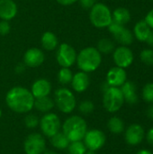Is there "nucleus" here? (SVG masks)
Returning <instances> with one entry per match:
<instances>
[{"label": "nucleus", "instance_id": "obj_43", "mask_svg": "<svg viewBox=\"0 0 153 154\" xmlns=\"http://www.w3.org/2000/svg\"><path fill=\"white\" fill-rule=\"evenodd\" d=\"M1 116H2V110H1V108H0V118H1Z\"/></svg>", "mask_w": 153, "mask_h": 154}, {"label": "nucleus", "instance_id": "obj_40", "mask_svg": "<svg viewBox=\"0 0 153 154\" xmlns=\"http://www.w3.org/2000/svg\"><path fill=\"white\" fill-rule=\"evenodd\" d=\"M136 154H152L150 151L148 150H142V151H139Z\"/></svg>", "mask_w": 153, "mask_h": 154}, {"label": "nucleus", "instance_id": "obj_16", "mask_svg": "<svg viewBox=\"0 0 153 154\" xmlns=\"http://www.w3.org/2000/svg\"><path fill=\"white\" fill-rule=\"evenodd\" d=\"M31 92L34 98L48 97L51 92V84L46 79H36L32 85Z\"/></svg>", "mask_w": 153, "mask_h": 154}, {"label": "nucleus", "instance_id": "obj_26", "mask_svg": "<svg viewBox=\"0 0 153 154\" xmlns=\"http://www.w3.org/2000/svg\"><path fill=\"white\" fill-rule=\"evenodd\" d=\"M96 49L101 54H109L115 49V42L109 38H103L98 41Z\"/></svg>", "mask_w": 153, "mask_h": 154}, {"label": "nucleus", "instance_id": "obj_25", "mask_svg": "<svg viewBox=\"0 0 153 154\" xmlns=\"http://www.w3.org/2000/svg\"><path fill=\"white\" fill-rule=\"evenodd\" d=\"M107 127L109 131L115 134H122L124 130V123L118 116H113L109 119L107 123Z\"/></svg>", "mask_w": 153, "mask_h": 154}, {"label": "nucleus", "instance_id": "obj_41", "mask_svg": "<svg viewBox=\"0 0 153 154\" xmlns=\"http://www.w3.org/2000/svg\"><path fill=\"white\" fill-rule=\"evenodd\" d=\"M42 154H58L56 152H54V151H45Z\"/></svg>", "mask_w": 153, "mask_h": 154}, {"label": "nucleus", "instance_id": "obj_10", "mask_svg": "<svg viewBox=\"0 0 153 154\" xmlns=\"http://www.w3.org/2000/svg\"><path fill=\"white\" fill-rule=\"evenodd\" d=\"M56 60L61 68H70L77 60L76 50L69 43H61L58 47Z\"/></svg>", "mask_w": 153, "mask_h": 154}, {"label": "nucleus", "instance_id": "obj_9", "mask_svg": "<svg viewBox=\"0 0 153 154\" xmlns=\"http://www.w3.org/2000/svg\"><path fill=\"white\" fill-rule=\"evenodd\" d=\"M23 150L26 154H42L46 151L44 136L39 133L30 134L24 140Z\"/></svg>", "mask_w": 153, "mask_h": 154}, {"label": "nucleus", "instance_id": "obj_22", "mask_svg": "<svg viewBox=\"0 0 153 154\" xmlns=\"http://www.w3.org/2000/svg\"><path fill=\"white\" fill-rule=\"evenodd\" d=\"M112 18L113 22L115 23L122 25H126L131 21L132 16L130 11L127 8L119 6L112 12Z\"/></svg>", "mask_w": 153, "mask_h": 154}, {"label": "nucleus", "instance_id": "obj_17", "mask_svg": "<svg viewBox=\"0 0 153 154\" xmlns=\"http://www.w3.org/2000/svg\"><path fill=\"white\" fill-rule=\"evenodd\" d=\"M70 84L75 92L83 93L89 87V84H90L89 76L87 73L80 70V71L73 74V78H72Z\"/></svg>", "mask_w": 153, "mask_h": 154}, {"label": "nucleus", "instance_id": "obj_1", "mask_svg": "<svg viewBox=\"0 0 153 154\" xmlns=\"http://www.w3.org/2000/svg\"><path fill=\"white\" fill-rule=\"evenodd\" d=\"M34 100L31 90L23 87H14L5 95V103L10 110L16 114H27L34 106Z\"/></svg>", "mask_w": 153, "mask_h": 154}, {"label": "nucleus", "instance_id": "obj_20", "mask_svg": "<svg viewBox=\"0 0 153 154\" xmlns=\"http://www.w3.org/2000/svg\"><path fill=\"white\" fill-rule=\"evenodd\" d=\"M124 102L130 105H134L138 102V95L136 91V87L132 81H126L121 88Z\"/></svg>", "mask_w": 153, "mask_h": 154}, {"label": "nucleus", "instance_id": "obj_7", "mask_svg": "<svg viewBox=\"0 0 153 154\" xmlns=\"http://www.w3.org/2000/svg\"><path fill=\"white\" fill-rule=\"evenodd\" d=\"M39 126L43 136L50 138L61 130V122L58 115L54 113H46L40 119Z\"/></svg>", "mask_w": 153, "mask_h": 154}, {"label": "nucleus", "instance_id": "obj_18", "mask_svg": "<svg viewBox=\"0 0 153 154\" xmlns=\"http://www.w3.org/2000/svg\"><path fill=\"white\" fill-rule=\"evenodd\" d=\"M17 14V5L14 0H0V19L10 21Z\"/></svg>", "mask_w": 153, "mask_h": 154}, {"label": "nucleus", "instance_id": "obj_42", "mask_svg": "<svg viewBox=\"0 0 153 154\" xmlns=\"http://www.w3.org/2000/svg\"><path fill=\"white\" fill-rule=\"evenodd\" d=\"M85 154H96V152L95 151H91V150H87Z\"/></svg>", "mask_w": 153, "mask_h": 154}, {"label": "nucleus", "instance_id": "obj_11", "mask_svg": "<svg viewBox=\"0 0 153 154\" xmlns=\"http://www.w3.org/2000/svg\"><path fill=\"white\" fill-rule=\"evenodd\" d=\"M113 60L115 66L123 69L129 68L134 61V55L129 46L120 45L114 50Z\"/></svg>", "mask_w": 153, "mask_h": 154}, {"label": "nucleus", "instance_id": "obj_13", "mask_svg": "<svg viewBox=\"0 0 153 154\" xmlns=\"http://www.w3.org/2000/svg\"><path fill=\"white\" fill-rule=\"evenodd\" d=\"M106 83L109 87L121 88L127 81V73L125 69L115 66L111 68L106 74Z\"/></svg>", "mask_w": 153, "mask_h": 154}, {"label": "nucleus", "instance_id": "obj_31", "mask_svg": "<svg viewBox=\"0 0 153 154\" xmlns=\"http://www.w3.org/2000/svg\"><path fill=\"white\" fill-rule=\"evenodd\" d=\"M142 98L149 104H153V82L147 83L142 88Z\"/></svg>", "mask_w": 153, "mask_h": 154}, {"label": "nucleus", "instance_id": "obj_14", "mask_svg": "<svg viewBox=\"0 0 153 154\" xmlns=\"http://www.w3.org/2000/svg\"><path fill=\"white\" fill-rule=\"evenodd\" d=\"M45 60L44 53L38 48H30L23 54V64L30 68L40 67Z\"/></svg>", "mask_w": 153, "mask_h": 154}, {"label": "nucleus", "instance_id": "obj_44", "mask_svg": "<svg viewBox=\"0 0 153 154\" xmlns=\"http://www.w3.org/2000/svg\"><path fill=\"white\" fill-rule=\"evenodd\" d=\"M150 1H153V0H150Z\"/></svg>", "mask_w": 153, "mask_h": 154}, {"label": "nucleus", "instance_id": "obj_15", "mask_svg": "<svg viewBox=\"0 0 153 154\" xmlns=\"http://www.w3.org/2000/svg\"><path fill=\"white\" fill-rule=\"evenodd\" d=\"M144 135L145 133L142 126L138 124H133L126 129L124 138L128 144L138 145L142 142Z\"/></svg>", "mask_w": 153, "mask_h": 154}, {"label": "nucleus", "instance_id": "obj_21", "mask_svg": "<svg viewBox=\"0 0 153 154\" xmlns=\"http://www.w3.org/2000/svg\"><path fill=\"white\" fill-rule=\"evenodd\" d=\"M41 44L43 50L50 51H54L59 46V40L52 32H45L41 38Z\"/></svg>", "mask_w": 153, "mask_h": 154}, {"label": "nucleus", "instance_id": "obj_3", "mask_svg": "<svg viewBox=\"0 0 153 154\" xmlns=\"http://www.w3.org/2000/svg\"><path fill=\"white\" fill-rule=\"evenodd\" d=\"M61 132L66 135L70 143L82 141L87 132V125L85 119L81 116H71L61 125Z\"/></svg>", "mask_w": 153, "mask_h": 154}, {"label": "nucleus", "instance_id": "obj_38", "mask_svg": "<svg viewBox=\"0 0 153 154\" xmlns=\"http://www.w3.org/2000/svg\"><path fill=\"white\" fill-rule=\"evenodd\" d=\"M146 43H147L151 48H152L153 49V30L151 31V33H150V35H149L147 41H146Z\"/></svg>", "mask_w": 153, "mask_h": 154}, {"label": "nucleus", "instance_id": "obj_32", "mask_svg": "<svg viewBox=\"0 0 153 154\" xmlns=\"http://www.w3.org/2000/svg\"><path fill=\"white\" fill-rule=\"evenodd\" d=\"M40 119L37 116L33 114H29L24 118V125L28 129H34L39 125Z\"/></svg>", "mask_w": 153, "mask_h": 154}, {"label": "nucleus", "instance_id": "obj_23", "mask_svg": "<svg viewBox=\"0 0 153 154\" xmlns=\"http://www.w3.org/2000/svg\"><path fill=\"white\" fill-rule=\"evenodd\" d=\"M54 106H55L54 100L49 96L40 98H35L34 100L33 108H35L40 113H43V114L50 113L54 108Z\"/></svg>", "mask_w": 153, "mask_h": 154}, {"label": "nucleus", "instance_id": "obj_30", "mask_svg": "<svg viewBox=\"0 0 153 154\" xmlns=\"http://www.w3.org/2000/svg\"><path fill=\"white\" fill-rule=\"evenodd\" d=\"M140 59L147 66H153V49L147 48L143 49L140 52Z\"/></svg>", "mask_w": 153, "mask_h": 154}, {"label": "nucleus", "instance_id": "obj_36", "mask_svg": "<svg viewBox=\"0 0 153 154\" xmlns=\"http://www.w3.org/2000/svg\"><path fill=\"white\" fill-rule=\"evenodd\" d=\"M56 1H57L60 5L67 6V5H73V4L77 3L78 0H56Z\"/></svg>", "mask_w": 153, "mask_h": 154}, {"label": "nucleus", "instance_id": "obj_5", "mask_svg": "<svg viewBox=\"0 0 153 154\" xmlns=\"http://www.w3.org/2000/svg\"><path fill=\"white\" fill-rule=\"evenodd\" d=\"M55 106L63 114H71L77 106V100L73 92L67 88H60L54 93Z\"/></svg>", "mask_w": 153, "mask_h": 154}, {"label": "nucleus", "instance_id": "obj_24", "mask_svg": "<svg viewBox=\"0 0 153 154\" xmlns=\"http://www.w3.org/2000/svg\"><path fill=\"white\" fill-rule=\"evenodd\" d=\"M50 139V144L52 145V147L57 150H60V151L67 150V148L70 143L69 141V139L66 137V135L61 131L57 133L53 136H51Z\"/></svg>", "mask_w": 153, "mask_h": 154}, {"label": "nucleus", "instance_id": "obj_29", "mask_svg": "<svg viewBox=\"0 0 153 154\" xmlns=\"http://www.w3.org/2000/svg\"><path fill=\"white\" fill-rule=\"evenodd\" d=\"M78 111L82 114V115H90L94 112L95 110V105L92 101L90 100H83L81 101L78 106Z\"/></svg>", "mask_w": 153, "mask_h": 154}, {"label": "nucleus", "instance_id": "obj_4", "mask_svg": "<svg viewBox=\"0 0 153 154\" xmlns=\"http://www.w3.org/2000/svg\"><path fill=\"white\" fill-rule=\"evenodd\" d=\"M89 20L96 28H107L113 21L112 11L106 4L96 3L89 10Z\"/></svg>", "mask_w": 153, "mask_h": 154}, {"label": "nucleus", "instance_id": "obj_2", "mask_svg": "<svg viewBox=\"0 0 153 154\" xmlns=\"http://www.w3.org/2000/svg\"><path fill=\"white\" fill-rule=\"evenodd\" d=\"M78 68L86 73L96 70L102 63V54L95 47H86L77 54Z\"/></svg>", "mask_w": 153, "mask_h": 154}, {"label": "nucleus", "instance_id": "obj_33", "mask_svg": "<svg viewBox=\"0 0 153 154\" xmlns=\"http://www.w3.org/2000/svg\"><path fill=\"white\" fill-rule=\"evenodd\" d=\"M10 29H11V25L8 21H5V20L0 21V35L1 36H5L8 34L10 32Z\"/></svg>", "mask_w": 153, "mask_h": 154}, {"label": "nucleus", "instance_id": "obj_6", "mask_svg": "<svg viewBox=\"0 0 153 154\" xmlns=\"http://www.w3.org/2000/svg\"><path fill=\"white\" fill-rule=\"evenodd\" d=\"M124 98L120 88L109 87L104 91L103 106L109 113H115L119 111L124 106Z\"/></svg>", "mask_w": 153, "mask_h": 154}, {"label": "nucleus", "instance_id": "obj_19", "mask_svg": "<svg viewBox=\"0 0 153 154\" xmlns=\"http://www.w3.org/2000/svg\"><path fill=\"white\" fill-rule=\"evenodd\" d=\"M151 27L146 23V22L144 20H140L138 21L134 26H133V33L134 38L141 42H146L150 33H151Z\"/></svg>", "mask_w": 153, "mask_h": 154}, {"label": "nucleus", "instance_id": "obj_28", "mask_svg": "<svg viewBox=\"0 0 153 154\" xmlns=\"http://www.w3.org/2000/svg\"><path fill=\"white\" fill-rule=\"evenodd\" d=\"M87 151L83 141H77L69 143L67 152L68 154H85Z\"/></svg>", "mask_w": 153, "mask_h": 154}, {"label": "nucleus", "instance_id": "obj_8", "mask_svg": "<svg viewBox=\"0 0 153 154\" xmlns=\"http://www.w3.org/2000/svg\"><path fill=\"white\" fill-rule=\"evenodd\" d=\"M107 28L109 32L114 36L115 40L120 45L130 46L133 42L134 36L133 31L126 28L125 25H122L112 21V23L109 24Z\"/></svg>", "mask_w": 153, "mask_h": 154}, {"label": "nucleus", "instance_id": "obj_37", "mask_svg": "<svg viewBox=\"0 0 153 154\" xmlns=\"http://www.w3.org/2000/svg\"><path fill=\"white\" fill-rule=\"evenodd\" d=\"M147 140H148V143H150L153 146V128L150 129L149 132L147 133Z\"/></svg>", "mask_w": 153, "mask_h": 154}, {"label": "nucleus", "instance_id": "obj_35", "mask_svg": "<svg viewBox=\"0 0 153 154\" xmlns=\"http://www.w3.org/2000/svg\"><path fill=\"white\" fill-rule=\"evenodd\" d=\"M144 21L151 27V29L153 30V8L147 13V14L144 18Z\"/></svg>", "mask_w": 153, "mask_h": 154}, {"label": "nucleus", "instance_id": "obj_27", "mask_svg": "<svg viewBox=\"0 0 153 154\" xmlns=\"http://www.w3.org/2000/svg\"><path fill=\"white\" fill-rule=\"evenodd\" d=\"M72 78H73V73L69 68H61L58 72V81L62 86L70 84Z\"/></svg>", "mask_w": 153, "mask_h": 154}, {"label": "nucleus", "instance_id": "obj_39", "mask_svg": "<svg viewBox=\"0 0 153 154\" xmlns=\"http://www.w3.org/2000/svg\"><path fill=\"white\" fill-rule=\"evenodd\" d=\"M146 114H147V116L153 120V104H151L148 108H147V111H146Z\"/></svg>", "mask_w": 153, "mask_h": 154}, {"label": "nucleus", "instance_id": "obj_12", "mask_svg": "<svg viewBox=\"0 0 153 154\" xmlns=\"http://www.w3.org/2000/svg\"><path fill=\"white\" fill-rule=\"evenodd\" d=\"M82 141L87 150L96 152L105 145L106 137L104 132H102L101 130L92 129L87 130Z\"/></svg>", "mask_w": 153, "mask_h": 154}, {"label": "nucleus", "instance_id": "obj_34", "mask_svg": "<svg viewBox=\"0 0 153 154\" xmlns=\"http://www.w3.org/2000/svg\"><path fill=\"white\" fill-rule=\"evenodd\" d=\"M80 6L85 10H90L93 5L96 3V0H78Z\"/></svg>", "mask_w": 153, "mask_h": 154}]
</instances>
